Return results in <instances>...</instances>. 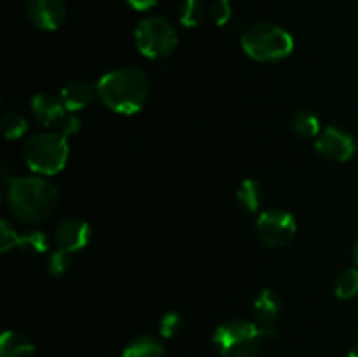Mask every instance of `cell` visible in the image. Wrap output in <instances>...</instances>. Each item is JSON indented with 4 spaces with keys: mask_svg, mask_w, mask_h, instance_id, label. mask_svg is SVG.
<instances>
[{
    "mask_svg": "<svg viewBox=\"0 0 358 357\" xmlns=\"http://www.w3.org/2000/svg\"><path fill=\"white\" fill-rule=\"evenodd\" d=\"M184 329V317L177 312H168L159 321V332L163 338H175Z\"/></svg>",
    "mask_w": 358,
    "mask_h": 357,
    "instance_id": "cell-23",
    "label": "cell"
},
{
    "mask_svg": "<svg viewBox=\"0 0 358 357\" xmlns=\"http://www.w3.org/2000/svg\"><path fill=\"white\" fill-rule=\"evenodd\" d=\"M348 357H358V345H355L352 350H350Z\"/></svg>",
    "mask_w": 358,
    "mask_h": 357,
    "instance_id": "cell-29",
    "label": "cell"
},
{
    "mask_svg": "<svg viewBox=\"0 0 358 357\" xmlns=\"http://www.w3.org/2000/svg\"><path fill=\"white\" fill-rule=\"evenodd\" d=\"M59 191L42 177H16L9 184L7 205L10 216L21 224H38L56 212Z\"/></svg>",
    "mask_w": 358,
    "mask_h": 357,
    "instance_id": "cell-1",
    "label": "cell"
},
{
    "mask_svg": "<svg viewBox=\"0 0 358 357\" xmlns=\"http://www.w3.org/2000/svg\"><path fill=\"white\" fill-rule=\"evenodd\" d=\"M49 132H56V133H59L62 136H65V139H70V136L77 135V133L80 132V121L76 114H72V112H66L65 118H63L62 121L55 126V128L49 130Z\"/></svg>",
    "mask_w": 358,
    "mask_h": 357,
    "instance_id": "cell-24",
    "label": "cell"
},
{
    "mask_svg": "<svg viewBox=\"0 0 358 357\" xmlns=\"http://www.w3.org/2000/svg\"><path fill=\"white\" fill-rule=\"evenodd\" d=\"M31 114L34 118L45 126L48 130H52L63 118L66 115V108L63 105L62 98H56L49 93H38L31 98Z\"/></svg>",
    "mask_w": 358,
    "mask_h": 357,
    "instance_id": "cell-11",
    "label": "cell"
},
{
    "mask_svg": "<svg viewBox=\"0 0 358 357\" xmlns=\"http://www.w3.org/2000/svg\"><path fill=\"white\" fill-rule=\"evenodd\" d=\"M135 44L145 58L164 59L177 48L178 35L168 20L161 16H149L136 24Z\"/></svg>",
    "mask_w": 358,
    "mask_h": 357,
    "instance_id": "cell-6",
    "label": "cell"
},
{
    "mask_svg": "<svg viewBox=\"0 0 358 357\" xmlns=\"http://www.w3.org/2000/svg\"><path fill=\"white\" fill-rule=\"evenodd\" d=\"M292 128L299 136L310 139V136L320 135V119L311 108H299L292 115Z\"/></svg>",
    "mask_w": 358,
    "mask_h": 357,
    "instance_id": "cell-17",
    "label": "cell"
},
{
    "mask_svg": "<svg viewBox=\"0 0 358 357\" xmlns=\"http://www.w3.org/2000/svg\"><path fill=\"white\" fill-rule=\"evenodd\" d=\"M27 130L28 121L23 114H20V112H7L2 118V132L7 140L20 139V136H23L24 133H27Z\"/></svg>",
    "mask_w": 358,
    "mask_h": 357,
    "instance_id": "cell-21",
    "label": "cell"
},
{
    "mask_svg": "<svg viewBox=\"0 0 358 357\" xmlns=\"http://www.w3.org/2000/svg\"><path fill=\"white\" fill-rule=\"evenodd\" d=\"M16 247H20L24 254H42L48 251L49 241L44 231L28 230L24 233H17Z\"/></svg>",
    "mask_w": 358,
    "mask_h": 357,
    "instance_id": "cell-18",
    "label": "cell"
},
{
    "mask_svg": "<svg viewBox=\"0 0 358 357\" xmlns=\"http://www.w3.org/2000/svg\"><path fill=\"white\" fill-rule=\"evenodd\" d=\"M98 97L105 107L117 114L131 115L142 111L149 100V77L136 66H122L105 74L98 83Z\"/></svg>",
    "mask_w": 358,
    "mask_h": 357,
    "instance_id": "cell-2",
    "label": "cell"
},
{
    "mask_svg": "<svg viewBox=\"0 0 358 357\" xmlns=\"http://www.w3.org/2000/svg\"><path fill=\"white\" fill-rule=\"evenodd\" d=\"M27 16L38 30H58L66 18L65 0H27Z\"/></svg>",
    "mask_w": 358,
    "mask_h": 357,
    "instance_id": "cell-9",
    "label": "cell"
},
{
    "mask_svg": "<svg viewBox=\"0 0 358 357\" xmlns=\"http://www.w3.org/2000/svg\"><path fill=\"white\" fill-rule=\"evenodd\" d=\"M317 150L327 160L345 163L357 153V140L352 133L345 132L338 126H327L317 136Z\"/></svg>",
    "mask_w": 358,
    "mask_h": 357,
    "instance_id": "cell-8",
    "label": "cell"
},
{
    "mask_svg": "<svg viewBox=\"0 0 358 357\" xmlns=\"http://www.w3.org/2000/svg\"><path fill=\"white\" fill-rule=\"evenodd\" d=\"M16 231L9 226V223L6 219H2V233H0V247H2V252H7L16 247Z\"/></svg>",
    "mask_w": 358,
    "mask_h": 357,
    "instance_id": "cell-26",
    "label": "cell"
},
{
    "mask_svg": "<svg viewBox=\"0 0 358 357\" xmlns=\"http://www.w3.org/2000/svg\"><path fill=\"white\" fill-rule=\"evenodd\" d=\"M255 233H257L259 240L268 247H285L296 238V217L287 210L269 209L259 216Z\"/></svg>",
    "mask_w": 358,
    "mask_h": 357,
    "instance_id": "cell-7",
    "label": "cell"
},
{
    "mask_svg": "<svg viewBox=\"0 0 358 357\" xmlns=\"http://www.w3.org/2000/svg\"><path fill=\"white\" fill-rule=\"evenodd\" d=\"M72 252L63 251V248H58V251L52 252L48 259V272L51 273L52 276H63L70 272L72 268Z\"/></svg>",
    "mask_w": 358,
    "mask_h": 357,
    "instance_id": "cell-22",
    "label": "cell"
},
{
    "mask_svg": "<svg viewBox=\"0 0 358 357\" xmlns=\"http://www.w3.org/2000/svg\"><path fill=\"white\" fill-rule=\"evenodd\" d=\"M241 48L255 62H280L292 55L294 38L278 24L255 23L241 34Z\"/></svg>",
    "mask_w": 358,
    "mask_h": 357,
    "instance_id": "cell-3",
    "label": "cell"
},
{
    "mask_svg": "<svg viewBox=\"0 0 358 357\" xmlns=\"http://www.w3.org/2000/svg\"><path fill=\"white\" fill-rule=\"evenodd\" d=\"M35 345L20 331H6L0 340V357H34Z\"/></svg>",
    "mask_w": 358,
    "mask_h": 357,
    "instance_id": "cell-14",
    "label": "cell"
},
{
    "mask_svg": "<svg viewBox=\"0 0 358 357\" xmlns=\"http://www.w3.org/2000/svg\"><path fill=\"white\" fill-rule=\"evenodd\" d=\"M122 357H164V346L154 336L142 335L126 345Z\"/></svg>",
    "mask_w": 358,
    "mask_h": 357,
    "instance_id": "cell-15",
    "label": "cell"
},
{
    "mask_svg": "<svg viewBox=\"0 0 358 357\" xmlns=\"http://www.w3.org/2000/svg\"><path fill=\"white\" fill-rule=\"evenodd\" d=\"M210 18H212L213 23L219 24V27L226 24L227 21L231 20L229 2H226V0H215L213 6L210 7Z\"/></svg>",
    "mask_w": 358,
    "mask_h": 357,
    "instance_id": "cell-25",
    "label": "cell"
},
{
    "mask_svg": "<svg viewBox=\"0 0 358 357\" xmlns=\"http://www.w3.org/2000/svg\"><path fill=\"white\" fill-rule=\"evenodd\" d=\"M226 2H231V0H226Z\"/></svg>",
    "mask_w": 358,
    "mask_h": 357,
    "instance_id": "cell-30",
    "label": "cell"
},
{
    "mask_svg": "<svg viewBox=\"0 0 358 357\" xmlns=\"http://www.w3.org/2000/svg\"><path fill=\"white\" fill-rule=\"evenodd\" d=\"M262 342L261 328L241 318L224 322L213 332V346L220 357H257Z\"/></svg>",
    "mask_w": 358,
    "mask_h": 357,
    "instance_id": "cell-5",
    "label": "cell"
},
{
    "mask_svg": "<svg viewBox=\"0 0 358 357\" xmlns=\"http://www.w3.org/2000/svg\"><path fill=\"white\" fill-rule=\"evenodd\" d=\"M124 2L136 10H149L156 6L157 0H124Z\"/></svg>",
    "mask_w": 358,
    "mask_h": 357,
    "instance_id": "cell-27",
    "label": "cell"
},
{
    "mask_svg": "<svg viewBox=\"0 0 358 357\" xmlns=\"http://www.w3.org/2000/svg\"><path fill=\"white\" fill-rule=\"evenodd\" d=\"M353 261L357 262V266H358V237H357V240L353 241Z\"/></svg>",
    "mask_w": 358,
    "mask_h": 357,
    "instance_id": "cell-28",
    "label": "cell"
},
{
    "mask_svg": "<svg viewBox=\"0 0 358 357\" xmlns=\"http://www.w3.org/2000/svg\"><path fill=\"white\" fill-rule=\"evenodd\" d=\"M252 315L259 328L276 326L282 315V301L273 289H262L252 303Z\"/></svg>",
    "mask_w": 358,
    "mask_h": 357,
    "instance_id": "cell-12",
    "label": "cell"
},
{
    "mask_svg": "<svg viewBox=\"0 0 358 357\" xmlns=\"http://www.w3.org/2000/svg\"><path fill=\"white\" fill-rule=\"evenodd\" d=\"M56 244L59 248L77 252L86 247L91 240V226L80 217H70L62 220L55 231Z\"/></svg>",
    "mask_w": 358,
    "mask_h": 357,
    "instance_id": "cell-10",
    "label": "cell"
},
{
    "mask_svg": "<svg viewBox=\"0 0 358 357\" xmlns=\"http://www.w3.org/2000/svg\"><path fill=\"white\" fill-rule=\"evenodd\" d=\"M69 139L56 132L38 133L24 142L23 158L28 167L41 175H55L69 160Z\"/></svg>",
    "mask_w": 358,
    "mask_h": 357,
    "instance_id": "cell-4",
    "label": "cell"
},
{
    "mask_svg": "<svg viewBox=\"0 0 358 357\" xmlns=\"http://www.w3.org/2000/svg\"><path fill=\"white\" fill-rule=\"evenodd\" d=\"M59 98H62L66 111L76 112L80 108H86L93 102L94 90L84 80H70L62 88Z\"/></svg>",
    "mask_w": 358,
    "mask_h": 357,
    "instance_id": "cell-13",
    "label": "cell"
},
{
    "mask_svg": "<svg viewBox=\"0 0 358 357\" xmlns=\"http://www.w3.org/2000/svg\"><path fill=\"white\" fill-rule=\"evenodd\" d=\"M236 198L247 212L255 214L264 203V189L255 178H245L238 188Z\"/></svg>",
    "mask_w": 358,
    "mask_h": 357,
    "instance_id": "cell-16",
    "label": "cell"
},
{
    "mask_svg": "<svg viewBox=\"0 0 358 357\" xmlns=\"http://www.w3.org/2000/svg\"><path fill=\"white\" fill-rule=\"evenodd\" d=\"M334 294L339 300H350L358 296V270L345 268L338 273L334 282Z\"/></svg>",
    "mask_w": 358,
    "mask_h": 357,
    "instance_id": "cell-19",
    "label": "cell"
},
{
    "mask_svg": "<svg viewBox=\"0 0 358 357\" xmlns=\"http://www.w3.org/2000/svg\"><path fill=\"white\" fill-rule=\"evenodd\" d=\"M206 16V6L203 0H184L178 13V20L185 28H194L201 24Z\"/></svg>",
    "mask_w": 358,
    "mask_h": 357,
    "instance_id": "cell-20",
    "label": "cell"
}]
</instances>
